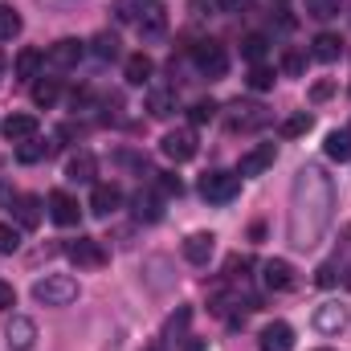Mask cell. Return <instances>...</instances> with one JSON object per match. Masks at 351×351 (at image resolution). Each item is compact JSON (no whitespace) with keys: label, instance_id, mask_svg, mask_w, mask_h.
Listing matches in <instances>:
<instances>
[{"label":"cell","instance_id":"1","mask_svg":"<svg viewBox=\"0 0 351 351\" xmlns=\"http://www.w3.org/2000/svg\"><path fill=\"white\" fill-rule=\"evenodd\" d=\"M331 217H335V184L319 164H306L290 188V221H286L290 245L315 250L323 241V233L331 229Z\"/></svg>","mask_w":351,"mask_h":351},{"label":"cell","instance_id":"2","mask_svg":"<svg viewBox=\"0 0 351 351\" xmlns=\"http://www.w3.org/2000/svg\"><path fill=\"white\" fill-rule=\"evenodd\" d=\"M33 298L41 306H70L78 298V278H70V274H45V278L33 282Z\"/></svg>","mask_w":351,"mask_h":351},{"label":"cell","instance_id":"3","mask_svg":"<svg viewBox=\"0 0 351 351\" xmlns=\"http://www.w3.org/2000/svg\"><path fill=\"white\" fill-rule=\"evenodd\" d=\"M241 192V176L237 172H204L200 176V196L208 204H229Z\"/></svg>","mask_w":351,"mask_h":351},{"label":"cell","instance_id":"4","mask_svg":"<svg viewBox=\"0 0 351 351\" xmlns=\"http://www.w3.org/2000/svg\"><path fill=\"white\" fill-rule=\"evenodd\" d=\"M192 62H196V70H200L204 78H225V70H229V53H225L221 41H200V45H192Z\"/></svg>","mask_w":351,"mask_h":351},{"label":"cell","instance_id":"5","mask_svg":"<svg viewBox=\"0 0 351 351\" xmlns=\"http://www.w3.org/2000/svg\"><path fill=\"white\" fill-rule=\"evenodd\" d=\"M160 147H164V156L176 160V164H188V160H196V152H200L192 127H176V131H168V135L160 139Z\"/></svg>","mask_w":351,"mask_h":351},{"label":"cell","instance_id":"6","mask_svg":"<svg viewBox=\"0 0 351 351\" xmlns=\"http://www.w3.org/2000/svg\"><path fill=\"white\" fill-rule=\"evenodd\" d=\"M66 258L74 265H82V269H98V265H106V250L94 237H78V241L66 245Z\"/></svg>","mask_w":351,"mask_h":351},{"label":"cell","instance_id":"7","mask_svg":"<svg viewBox=\"0 0 351 351\" xmlns=\"http://www.w3.org/2000/svg\"><path fill=\"white\" fill-rule=\"evenodd\" d=\"M82 53H86V45H82L78 37H62V41H53V45H49L45 62H49L53 70H70V66H78V62H82Z\"/></svg>","mask_w":351,"mask_h":351},{"label":"cell","instance_id":"8","mask_svg":"<svg viewBox=\"0 0 351 351\" xmlns=\"http://www.w3.org/2000/svg\"><path fill=\"white\" fill-rule=\"evenodd\" d=\"M4 343H8V351H33V343H37V323L25 319V315H12V323L4 331Z\"/></svg>","mask_w":351,"mask_h":351},{"label":"cell","instance_id":"9","mask_svg":"<svg viewBox=\"0 0 351 351\" xmlns=\"http://www.w3.org/2000/svg\"><path fill=\"white\" fill-rule=\"evenodd\" d=\"M262 286L274 290V294L290 290V286H294V265L286 262V258H269V262H262Z\"/></svg>","mask_w":351,"mask_h":351},{"label":"cell","instance_id":"10","mask_svg":"<svg viewBox=\"0 0 351 351\" xmlns=\"http://www.w3.org/2000/svg\"><path fill=\"white\" fill-rule=\"evenodd\" d=\"M217 254V237L213 233H188L184 237V262L188 265H208Z\"/></svg>","mask_w":351,"mask_h":351},{"label":"cell","instance_id":"11","mask_svg":"<svg viewBox=\"0 0 351 351\" xmlns=\"http://www.w3.org/2000/svg\"><path fill=\"white\" fill-rule=\"evenodd\" d=\"M49 217H53V225H62V229H70V225H78V217H82V208H78V200L70 196V192H49Z\"/></svg>","mask_w":351,"mask_h":351},{"label":"cell","instance_id":"12","mask_svg":"<svg viewBox=\"0 0 351 351\" xmlns=\"http://www.w3.org/2000/svg\"><path fill=\"white\" fill-rule=\"evenodd\" d=\"M269 123L265 106H254V102H233V114H229V127L233 131H258Z\"/></svg>","mask_w":351,"mask_h":351},{"label":"cell","instance_id":"13","mask_svg":"<svg viewBox=\"0 0 351 351\" xmlns=\"http://www.w3.org/2000/svg\"><path fill=\"white\" fill-rule=\"evenodd\" d=\"M315 331L319 335H339L343 327H348V311L343 306H335V302H323V306H315Z\"/></svg>","mask_w":351,"mask_h":351},{"label":"cell","instance_id":"14","mask_svg":"<svg viewBox=\"0 0 351 351\" xmlns=\"http://www.w3.org/2000/svg\"><path fill=\"white\" fill-rule=\"evenodd\" d=\"M274 160H278V147H274V143H258L254 152H245V156H241L237 176H262V172L274 168Z\"/></svg>","mask_w":351,"mask_h":351},{"label":"cell","instance_id":"15","mask_svg":"<svg viewBox=\"0 0 351 351\" xmlns=\"http://www.w3.org/2000/svg\"><path fill=\"white\" fill-rule=\"evenodd\" d=\"M262 351H294V327L274 319L262 327Z\"/></svg>","mask_w":351,"mask_h":351},{"label":"cell","instance_id":"16","mask_svg":"<svg viewBox=\"0 0 351 351\" xmlns=\"http://www.w3.org/2000/svg\"><path fill=\"white\" fill-rule=\"evenodd\" d=\"M119 204H123V192L114 184H94V192H90V213L94 217H110V213H119Z\"/></svg>","mask_w":351,"mask_h":351},{"label":"cell","instance_id":"17","mask_svg":"<svg viewBox=\"0 0 351 351\" xmlns=\"http://www.w3.org/2000/svg\"><path fill=\"white\" fill-rule=\"evenodd\" d=\"M0 131H4L8 143H25V139H33L41 127H37V114H8Z\"/></svg>","mask_w":351,"mask_h":351},{"label":"cell","instance_id":"18","mask_svg":"<svg viewBox=\"0 0 351 351\" xmlns=\"http://www.w3.org/2000/svg\"><path fill=\"white\" fill-rule=\"evenodd\" d=\"M94 176H98L94 152H74L70 164H66V180H74V184H94Z\"/></svg>","mask_w":351,"mask_h":351},{"label":"cell","instance_id":"19","mask_svg":"<svg viewBox=\"0 0 351 351\" xmlns=\"http://www.w3.org/2000/svg\"><path fill=\"white\" fill-rule=\"evenodd\" d=\"M152 74H156V62H152L147 53H131V58H127V66H123V78H127L131 86H147V82H152Z\"/></svg>","mask_w":351,"mask_h":351},{"label":"cell","instance_id":"20","mask_svg":"<svg viewBox=\"0 0 351 351\" xmlns=\"http://www.w3.org/2000/svg\"><path fill=\"white\" fill-rule=\"evenodd\" d=\"M139 33H143V41H160L168 33V12L164 8H147L139 16Z\"/></svg>","mask_w":351,"mask_h":351},{"label":"cell","instance_id":"21","mask_svg":"<svg viewBox=\"0 0 351 351\" xmlns=\"http://www.w3.org/2000/svg\"><path fill=\"white\" fill-rule=\"evenodd\" d=\"M311 53H315L319 62H339V53H343V41H339L335 33H319V37L311 41Z\"/></svg>","mask_w":351,"mask_h":351},{"label":"cell","instance_id":"22","mask_svg":"<svg viewBox=\"0 0 351 351\" xmlns=\"http://www.w3.org/2000/svg\"><path fill=\"white\" fill-rule=\"evenodd\" d=\"M176 110V90H147V114L152 119H168Z\"/></svg>","mask_w":351,"mask_h":351},{"label":"cell","instance_id":"23","mask_svg":"<svg viewBox=\"0 0 351 351\" xmlns=\"http://www.w3.org/2000/svg\"><path fill=\"white\" fill-rule=\"evenodd\" d=\"M16 221H21V229H37L41 225V200L37 196H16Z\"/></svg>","mask_w":351,"mask_h":351},{"label":"cell","instance_id":"24","mask_svg":"<svg viewBox=\"0 0 351 351\" xmlns=\"http://www.w3.org/2000/svg\"><path fill=\"white\" fill-rule=\"evenodd\" d=\"M41 66H45V53H41V49H33V45H29V49H21V53H16V78H37V70H41Z\"/></svg>","mask_w":351,"mask_h":351},{"label":"cell","instance_id":"25","mask_svg":"<svg viewBox=\"0 0 351 351\" xmlns=\"http://www.w3.org/2000/svg\"><path fill=\"white\" fill-rule=\"evenodd\" d=\"M62 98V82L58 78H41V82H33V102L37 106H53Z\"/></svg>","mask_w":351,"mask_h":351},{"label":"cell","instance_id":"26","mask_svg":"<svg viewBox=\"0 0 351 351\" xmlns=\"http://www.w3.org/2000/svg\"><path fill=\"white\" fill-rule=\"evenodd\" d=\"M323 147H327V156H331V160H339V164L351 160V131H331Z\"/></svg>","mask_w":351,"mask_h":351},{"label":"cell","instance_id":"27","mask_svg":"<svg viewBox=\"0 0 351 351\" xmlns=\"http://www.w3.org/2000/svg\"><path fill=\"white\" fill-rule=\"evenodd\" d=\"M135 217H139V221H160V217H164V208H160V196H152V192H139V196H135Z\"/></svg>","mask_w":351,"mask_h":351},{"label":"cell","instance_id":"28","mask_svg":"<svg viewBox=\"0 0 351 351\" xmlns=\"http://www.w3.org/2000/svg\"><path fill=\"white\" fill-rule=\"evenodd\" d=\"M311 127H315V114L298 110V114H290V119L282 123V135H286V139H298V135H306Z\"/></svg>","mask_w":351,"mask_h":351},{"label":"cell","instance_id":"29","mask_svg":"<svg viewBox=\"0 0 351 351\" xmlns=\"http://www.w3.org/2000/svg\"><path fill=\"white\" fill-rule=\"evenodd\" d=\"M45 152H49V147H45L37 135L25 139V143H16V160H21V164H37V160H45Z\"/></svg>","mask_w":351,"mask_h":351},{"label":"cell","instance_id":"30","mask_svg":"<svg viewBox=\"0 0 351 351\" xmlns=\"http://www.w3.org/2000/svg\"><path fill=\"white\" fill-rule=\"evenodd\" d=\"M16 33H21V12L8 8V4H0V41H12Z\"/></svg>","mask_w":351,"mask_h":351},{"label":"cell","instance_id":"31","mask_svg":"<svg viewBox=\"0 0 351 351\" xmlns=\"http://www.w3.org/2000/svg\"><path fill=\"white\" fill-rule=\"evenodd\" d=\"M265 45H269V41H265L262 33H254V37H245V41H241V58H245V62H254V66H262V58H265Z\"/></svg>","mask_w":351,"mask_h":351},{"label":"cell","instance_id":"32","mask_svg":"<svg viewBox=\"0 0 351 351\" xmlns=\"http://www.w3.org/2000/svg\"><path fill=\"white\" fill-rule=\"evenodd\" d=\"M94 58H102V62H114V58H119V37H110V33H98V37H94Z\"/></svg>","mask_w":351,"mask_h":351},{"label":"cell","instance_id":"33","mask_svg":"<svg viewBox=\"0 0 351 351\" xmlns=\"http://www.w3.org/2000/svg\"><path fill=\"white\" fill-rule=\"evenodd\" d=\"M306 16L331 21V16H339V0H306Z\"/></svg>","mask_w":351,"mask_h":351},{"label":"cell","instance_id":"34","mask_svg":"<svg viewBox=\"0 0 351 351\" xmlns=\"http://www.w3.org/2000/svg\"><path fill=\"white\" fill-rule=\"evenodd\" d=\"M188 114H192L196 127H200V123H213V119H217V102H213V98H200V102H192Z\"/></svg>","mask_w":351,"mask_h":351},{"label":"cell","instance_id":"35","mask_svg":"<svg viewBox=\"0 0 351 351\" xmlns=\"http://www.w3.org/2000/svg\"><path fill=\"white\" fill-rule=\"evenodd\" d=\"M274 78H278V74H274L269 66H254V70H250V90H269Z\"/></svg>","mask_w":351,"mask_h":351},{"label":"cell","instance_id":"36","mask_svg":"<svg viewBox=\"0 0 351 351\" xmlns=\"http://www.w3.org/2000/svg\"><path fill=\"white\" fill-rule=\"evenodd\" d=\"M21 250V233L12 225H0V254H16Z\"/></svg>","mask_w":351,"mask_h":351},{"label":"cell","instance_id":"37","mask_svg":"<svg viewBox=\"0 0 351 351\" xmlns=\"http://www.w3.org/2000/svg\"><path fill=\"white\" fill-rule=\"evenodd\" d=\"M188 319H192V311L188 306H180L172 319H168V327H164V335H184V327H188Z\"/></svg>","mask_w":351,"mask_h":351},{"label":"cell","instance_id":"38","mask_svg":"<svg viewBox=\"0 0 351 351\" xmlns=\"http://www.w3.org/2000/svg\"><path fill=\"white\" fill-rule=\"evenodd\" d=\"M156 188H160V196H180V180L168 172H156Z\"/></svg>","mask_w":351,"mask_h":351},{"label":"cell","instance_id":"39","mask_svg":"<svg viewBox=\"0 0 351 351\" xmlns=\"http://www.w3.org/2000/svg\"><path fill=\"white\" fill-rule=\"evenodd\" d=\"M302 66H306V62H302V53H298V49H290V53L282 58V70H286L290 78H298V74H302Z\"/></svg>","mask_w":351,"mask_h":351},{"label":"cell","instance_id":"40","mask_svg":"<svg viewBox=\"0 0 351 351\" xmlns=\"http://www.w3.org/2000/svg\"><path fill=\"white\" fill-rule=\"evenodd\" d=\"M331 94H335V82H327V78H323V82H315V86H311V102H327Z\"/></svg>","mask_w":351,"mask_h":351},{"label":"cell","instance_id":"41","mask_svg":"<svg viewBox=\"0 0 351 351\" xmlns=\"http://www.w3.org/2000/svg\"><path fill=\"white\" fill-rule=\"evenodd\" d=\"M12 306H16V290H12V282L0 278V311H12Z\"/></svg>","mask_w":351,"mask_h":351},{"label":"cell","instance_id":"42","mask_svg":"<svg viewBox=\"0 0 351 351\" xmlns=\"http://www.w3.org/2000/svg\"><path fill=\"white\" fill-rule=\"evenodd\" d=\"M114 16H119V21H139L135 0H119V4H114Z\"/></svg>","mask_w":351,"mask_h":351},{"label":"cell","instance_id":"43","mask_svg":"<svg viewBox=\"0 0 351 351\" xmlns=\"http://www.w3.org/2000/svg\"><path fill=\"white\" fill-rule=\"evenodd\" d=\"M319 286H335V265H319Z\"/></svg>","mask_w":351,"mask_h":351},{"label":"cell","instance_id":"44","mask_svg":"<svg viewBox=\"0 0 351 351\" xmlns=\"http://www.w3.org/2000/svg\"><path fill=\"white\" fill-rule=\"evenodd\" d=\"M245 4H250V0H217V8H221V12H241Z\"/></svg>","mask_w":351,"mask_h":351},{"label":"cell","instance_id":"45","mask_svg":"<svg viewBox=\"0 0 351 351\" xmlns=\"http://www.w3.org/2000/svg\"><path fill=\"white\" fill-rule=\"evenodd\" d=\"M184 351H204V339H196V335H184Z\"/></svg>","mask_w":351,"mask_h":351},{"label":"cell","instance_id":"46","mask_svg":"<svg viewBox=\"0 0 351 351\" xmlns=\"http://www.w3.org/2000/svg\"><path fill=\"white\" fill-rule=\"evenodd\" d=\"M343 286H348V290H351V265H348V274H343Z\"/></svg>","mask_w":351,"mask_h":351},{"label":"cell","instance_id":"47","mask_svg":"<svg viewBox=\"0 0 351 351\" xmlns=\"http://www.w3.org/2000/svg\"><path fill=\"white\" fill-rule=\"evenodd\" d=\"M143 351H164V348H143Z\"/></svg>","mask_w":351,"mask_h":351},{"label":"cell","instance_id":"48","mask_svg":"<svg viewBox=\"0 0 351 351\" xmlns=\"http://www.w3.org/2000/svg\"><path fill=\"white\" fill-rule=\"evenodd\" d=\"M323 351H331V348H323Z\"/></svg>","mask_w":351,"mask_h":351}]
</instances>
